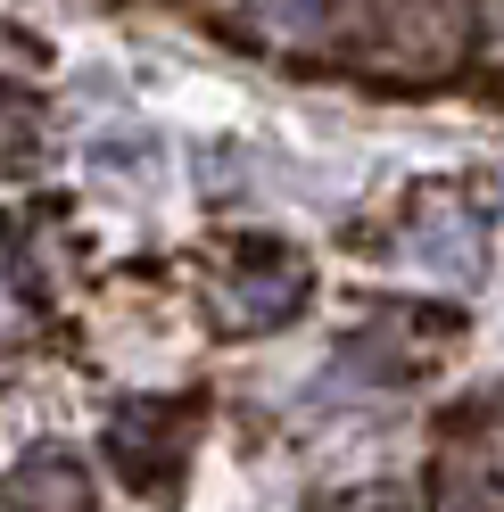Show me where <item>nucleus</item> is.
<instances>
[{
	"mask_svg": "<svg viewBox=\"0 0 504 512\" xmlns=\"http://www.w3.org/2000/svg\"><path fill=\"white\" fill-rule=\"evenodd\" d=\"M298 306H306V256L273 248V240H248L232 256L224 290H215V323H224L232 339H257V331H281Z\"/></svg>",
	"mask_w": 504,
	"mask_h": 512,
	"instance_id": "1",
	"label": "nucleus"
},
{
	"mask_svg": "<svg viewBox=\"0 0 504 512\" xmlns=\"http://www.w3.org/2000/svg\"><path fill=\"white\" fill-rule=\"evenodd\" d=\"M331 512H405V496L397 488H364V496H339Z\"/></svg>",
	"mask_w": 504,
	"mask_h": 512,
	"instance_id": "5",
	"label": "nucleus"
},
{
	"mask_svg": "<svg viewBox=\"0 0 504 512\" xmlns=\"http://www.w3.org/2000/svg\"><path fill=\"white\" fill-rule=\"evenodd\" d=\"M0 504L9 512H100V488L75 463V446H25L0 479Z\"/></svg>",
	"mask_w": 504,
	"mask_h": 512,
	"instance_id": "2",
	"label": "nucleus"
},
{
	"mask_svg": "<svg viewBox=\"0 0 504 512\" xmlns=\"http://www.w3.org/2000/svg\"><path fill=\"white\" fill-rule=\"evenodd\" d=\"M248 17H257L265 34H281V42H306V34H323L339 17V0H248Z\"/></svg>",
	"mask_w": 504,
	"mask_h": 512,
	"instance_id": "4",
	"label": "nucleus"
},
{
	"mask_svg": "<svg viewBox=\"0 0 504 512\" xmlns=\"http://www.w3.org/2000/svg\"><path fill=\"white\" fill-rule=\"evenodd\" d=\"M414 265L438 273V281H471L480 273V223H471L447 190L422 199V215H414Z\"/></svg>",
	"mask_w": 504,
	"mask_h": 512,
	"instance_id": "3",
	"label": "nucleus"
}]
</instances>
